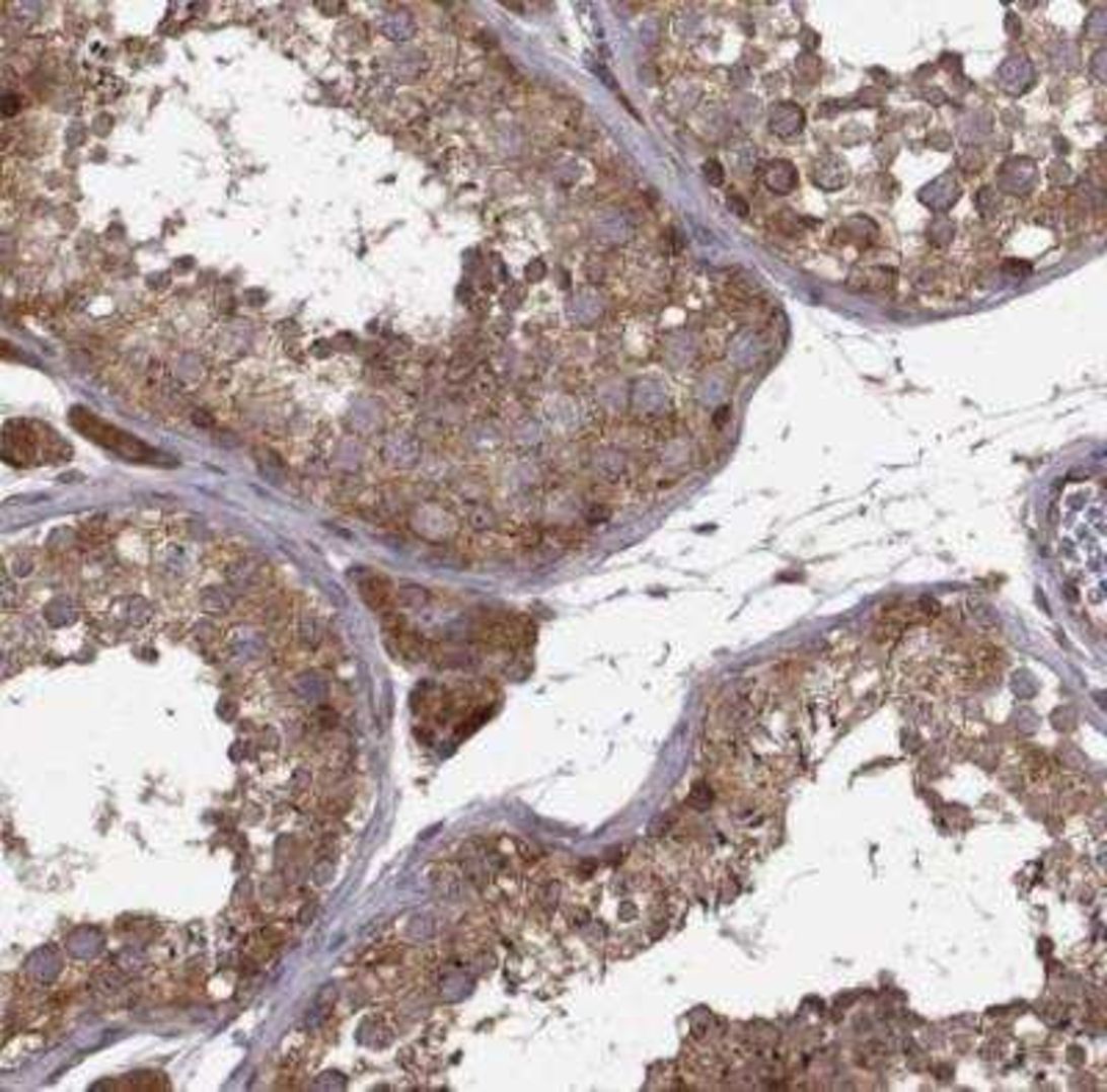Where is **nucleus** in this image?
<instances>
[{"mask_svg": "<svg viewBox=\"0 0 1107 1092\" xmlns=\"http://www.w3.org/2000/svg\"><path fill=\"white\" fill-rule=\"evenodd\" d=\"M72 430H78L83 438H89L97 446L114 451L117 457H123L128 462H147V465H174L172 460L161 457L158 451H153L150 446H144L142 440H136L134 435L117 430L112 423H105L103 418H97L94 412L83 407H72L70 412Z\"/></svg>", "mask_w": 1107, "mask_h": 1092, "instance_id": "1", "label": "nucleus"}, {"mask_svg": "<svg viewBox=\"0 0 1107 1092\" xmlns=\"http://www.w3.org/2000/svg\"><path fill=\"white\" fill-rule=\"evenodd\" d=\"M363 595H366V601H369L374 609H385V606L390 603V593H388V587H385V581L363 583Z\"/></svg>", "mask_w": 1107, "mask_h": 1092, "instance_id": "2", "label": "nucleus"}]
</instances>
